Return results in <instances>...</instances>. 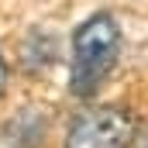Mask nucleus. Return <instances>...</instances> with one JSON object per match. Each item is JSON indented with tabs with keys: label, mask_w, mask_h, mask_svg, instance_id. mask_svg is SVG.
Listing matches in <instances>:
<instances>
[{
	"label": "nucleus",
	"mask_w": 148,
	"mask_h": 148,
	"mask_svg": "<svg viewBox=\"0 0 148 148\" xmlns=\"http://www.w3.org/2000/svg\"><path fill=\"white\" fill-rule=\"evenodd\" d=\"M3 86H7V66H3V59H0V93H3Z\"/></svg>",
	"instance_id": "nucleus-3"
},
{
	"label": "nucleus",
	"mask_w": 148,
	"mask_h": 148,
	"mask_svg": "<svg viewBox=\"0 0 148 148\" xmlns=\"http://www.w3.org/2000/svg\"><path fill=\"white\" fill-rule=\"evenodd\" d=\"M134 138V121L121 107H93L73 121L66 148H127Z\"/></svg>",
	"instance_id": "nucleus-2"
},
{
	"label": "nucleus",
	"mask_w": 148,
	"mask_h": 148,
	"mask_svg": "<svg viewBox=\"0 0 148 148\" xmlns=\"http://www.w3.org/2000/svg\"><path fill=\"white\" fill-rule=\"evenodd\" d=\"M117 52H121V28L110 14H93L90 21H83L73 35V76H69V86H73L76 97H90L107 73L117 62Z\"/></svg>",
	"instance_id": "nucleus-1"
}]
</instances>
